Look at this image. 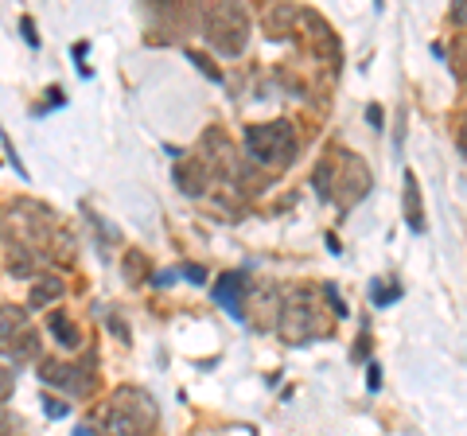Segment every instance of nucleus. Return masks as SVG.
Here are the masks:
<instances>
[{
  "mask_svg": "<svg viewBox=\"0 0 467 436\" xmlns=\"http://www.w3.org/2000/svg\"><path fill=\"white\" fill-rule=\"evenodd\" d=\"M58 296H63V281H58V277L39 281V285L32 288V308H47V304H55Z\"/></svg>",
  "mask_w": 467,
  "mask_h": 436,
  "instance_id": "nucleus-13",
  "label": "nucleus"
},
{
  "mask_svg": "<svg viewBox=\"0 0 467 436\" xmlns=\"http://www.w3.org/2000/svg\"><path fill=\"white\" fill-rule=\"evenodd\" d=\"M175 183H180V192L183 195H202L207 192V183H211V160L207 156H187L175 164Z\"/></svg>",
  "mask_w": 467,
  "mask_h": 436,
  "instance_id": "nucleus-6",
  "label": "nucleus"
},
{
  "mask_svg": "<svg viewBox=\"0 0 467 436\" xmlns=\"http://www.w3.org/2000/svg\"><path fill=\"white\" fill-rule=\"evenodd\" d=\"M261 24H265L269 39H285L292 27L300 24V8L296 5H265V16H261Z\"/></svg>",
  "mask_w": 467,
  "mask_h": 436,
  "instance_id": "nucleus-7",
  "label": "nucleus"
},
{
  "mask_svg": "<svg viewBox=\"0 0 467 436\" xmlns=\"http://www.w3.org/2000/svg\"><path fill=\"white\" fill-rule=\"evenodd\" d=\"M273 327L288 347H300L316 336H324V312H319V304L308 288H296V293H288L281 300V312H276Z\"/></svg>",
  "mask_w": 467,
  "mask_h": 436,
  "instance_id": "nucleus-4",
  "label": "nucleus"
},
{
  "mask_svg": "<svg viewBox=\"0 0 467 436\" xmlns=\"http://www.w3.org/2000/svg\"><path fill=\"white\" fill-rule=\"evenodd\" d=\"M378 386H382V370L370 367V389H378Z\"/></svg>",
  "mask_w": 467,
  "mask_h": 436,
  "instance_id": "nucleus-23",
  "label": "nucleus"
},
{
  "mask_svg": "<svg viewBox=\"0 0 467 436\" xmlns=\"http://www.w3.org/2000/svg\"><path fill=\"white\" fill-rule=\"evenodd\" d=\"M245 149H250V164H257L265 176L276 180V171H285L296 160V129L288 121H269V125H250L245 129Z\"/></svg>",
  "mask_w": 467,
  "mask_h": 436,
  "instance_id": "nucleus-2",
  "label": "nucleus"
},
{
  "mask_svg": "<svg viewBox=\"0 0 467 436\" xmlns=\"http://www.w3.org/2000/svg\"><path fill=\"white\" fill-rule=\"evenodd\" d=\"M137 273H149V261H144V257H129V277H137Z\"/></svg>",
  "mask_w": 467,
  "mask_h": 436,
  "instance_id": "nucleus-16",
  "label": "nucleus"
},
{
  "mask_svg": "<svg viewBox=\"0 0 467 436\" xmlns=\"http://www.w3.org/2000/svg\"><path fill=\"white\" fill-rule=\"evenodd\" d=\"M16 331H27V316H24V308L5 304V308H0V351L16 339Z\"/></svg>",
  "mask_w": 467,
  "mask_h": 436,
  "instance_id": "nucleus-11",
  "label": "nucleus"
},
{
  "mask_svg": "<svg viewBox=\"0 0 467 436\" xmlns=\"http://www.w3.org/2000/svg\"><path fill=\"white\" fill-rule=\"evenodd\" d=\"M202 32H207V43L223 55H242L245 39H250V20H245L242 8L234 5H211L202 12Z\"/></svg>",
  "mask_w": 467,
  "mask_h": 436,
  "instance_id": "nucleus-5",
  "label": "nucleus"
},
{
  "mask_svg": "<svg viewBox=\"0 0 467 436\" xmlns=\"http://www.w3.org/2000/svg\"><path fill=\"white\" fill-rule=\"evenodd\" d=\"M401 183H405V195H401V202H405V223H409V230H425V202H420V187H417V176L413 171H405L401 176Z\"/></svg>",
  "mask_w": 467,
  "mask_h": 436,
  "instance_id": "nucleus-8",
  "label": "nucleus"
},
{
  "mask_svg": "<svg viewBox=\"0 0 467 436\" xmlns=\"http://www.w3.org/2000/svg\"><path fill=\"white\" fill-rule=\"evenodd\" d=\"M47 413H51V417H63L67 405H63V401H47Z\"/></svg>",
  "mask_w": 467,
  "mask_h": 436,
  "instance_id": "nucleus-21",
  "label": "nucleus"
},
{
  "mask_svg": "<svg viewBox=\"0 0 467 436\" xmlns=\"http://www.w3.org/2000/svg\"><path fill=\"white\" fill-rule=\"evenodd\" d=\"M312 183H316L319 199H335V192H347L343 207H350L355 199H362V195L370 192V168L362 164L358 156H350V152H343V149H335L331 156H324V160L316 164Z\"/></svg>",
  "mask_w": 467,
  "mask_h": 436,
  "instance_id": "nucleus-1",
  "label": "nucleus"
},
{
  "mask_svg": "<svg viewBox=\"0 0 467 436\" xmlns=\"http://www.w3.org/2000/svg\"><path fill=\"white\" fill-rule=\"evenodd\" d=\"M451 75L460 78V86H467V39H460L451 47Z\"/></svg>",
  "mask_w": 467,
  "mask_h": 436,
  "instance_id": "nucleus-14",
  "label": "nucleus"
},
{
  "mask_svg": "<svg viewBox=\"0 0 467 436\" xmlns=\"http://www.w3.org/2000/svg\"><path fill=\"white\" fill-rule=\"evenodd\" d=\"M451 24H467V5H460V8H451Z\"/></svg>",
  "mask_w": 467,
  "mask_h": 436,
  "instance_id": "nucleus-20",
  "label": "nucleus"
},
{
  "mask_svg": "<svg viewBox=\"0 0 467 436\" xmlns=\"http://www.w3.org/2000/svg\"><path fill=\"white\" fill-rule=\"evenodd\" d=\"M156 425V401L137 386L113 389L106 405V432L109 436H144Z\"/></svg>",
  "mask_w": 467,
  "mask_h": 436,
  "instance_id": "nucleus-3",
  "label": "nucleus"
},
{
  "mask_svg": "<svg viewBox=\"0 0 467 436\" xmlns=\"http://www.w3.org/2000/svg\"><path fill=\"white\" fill-rule=\"evenodd\" d=\"M324 296L331 300L335 316H347V304H343V296H339V288H335V285H324Z\"/></svg>",
  "mask_w": 467,
  "mask_h": 436,
  "instance_id": "nucleus-15",
  "label": "nucleus"
},
{
  "mask_svg": "<svg viewBox=\"0 0 467 436\" xmlns=\"http://www.w3.org/2000/svg\"><path fill=\"white\" fill-rule=\"evenodd\" d=\"M39 374H43V382H47V386H63V389H70V394H82V389H86V382H78L82 374L75 367H63V362H55V358L43 362Z\"/></svg>",
  "mask_w": 467,
  "mask_h": 436,
  "instance_id": "nucleus-10",
  "label": "nucleus"
},
{
  "mask_svg": "<svg viewBox=\"0 0 467 436\" xmlns=\"http://www.w3.org/2000/svg\"><path fill=\"white\" fill-rule=\"evenodd\" d=\"M8 394H12V374L0 370V401H8Z\"/></svg>",
  "mask_w": 467,
  "mask_h": 436,
  "instance_id": "nucleus-17",
  "label": "nucleus"
},
{
  "mask_svg": "<svg viewBox=\"0 0 467 436\" xmlns=\"http://www.w3.org/2000/svg\"><path fill=\"white\" fill-rule=\"evenodd\" d=\"M47 327H51V336L63 343V347H78V327L70 324L63 312H51V316H47Z\"/></svg>",
  "mask_w": 467,
  "mask_h": 436,
  "instance_id": "nucleus-12",
  "label": "nucleus"
},
{
  "mask_svg": "<svg viewBox=\"0 0 467 436\" xmlns=\"http://www.w3.org/2000/svg\"><path fill=\"white\" fill-rule=\"evenodd\" d=\"M367 121H370L374 129H382V109H378V106H370V109H367Z\"/></svg>",
  "mask_w": 467,
  "mask_h": 436,
  "instance_id": "nucleus-19",
  "label": "nucleus"
},
{
  "mask_svg": "<svg viewBox=\"0 0 467 436\" xmlns=\"http://www.w3.org/2000/svg\"><path fill=\"white\" fill-rule=\"evenodd\" d=\"M24 36H27V43H36V24L24 16Z\"/></svg>",
  "mask_w": 467,
  "mask_h": 436,
  "instance_id": "nucleus-22",
  "label": "nucleus"
},
{
  "mask_svg": "<svg viewBox=\"0 0 467 436\" xmlns=\"http://www.w3.org/2000/svg\"><path fill=\"white\" fill-rule=\"evenodd\" d=\"M460 149H463V152H467V118H463V121H460Z\"/></svg>",
  "mask_w": 467,
  "mask_h": 436,
  "instance_id": "nucleus-24",
  "label": "nucleus"
},
{
  "mask_svg": "<svg viewBox=\"0 0 467 436\" xmlns=\"http://www.w3.org/2000/svg\"><path fill=\"white\" fill-rule=\"evenodd\" d=\"M250 293V285H245V277L242 273H226L223 281H218V288H214V296H218V304H226V308L242 319V296Z\"/></svg>",
  "mask_w": 467,
  "mask_h": 436,
  "instance_id": "nucleus-9",
  "label": "nucleus"
},
{
  "mask_svg": "<svg viewBox=\"0 0 467 436\" xmlns=\"http://www.w3.org/2000/svg\"><path fill=\"white\" fill-rule=\"evenodd\" d=\"M183 277H192V281H207V269H199V265H183Z\"/></svg>",
  "mask_w": 467,
  "mask_h": 436,
  "instance_id": "nucleus-18",
  "label": "nucleus"
}]
</instances>
